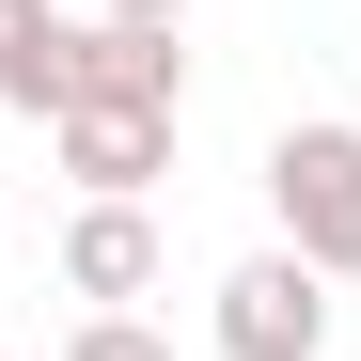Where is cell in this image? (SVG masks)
<instances>
[{"label": "cell", "instance_id": "cell-1", "mask_svg": "<svg viewBox=\"0 0 361 361\" xmlns=\"http://www.w3.org/2000/svg\"><path fill=\"white\" fill-rule=\"evenodd\" d=\"M267 220H283V252L314 283H361V126L345 110H298L267 142Z\"/></svg>", "mask_w": 361, "mask_h": 361}, {"label": "cell", "instance_id": "cell-2", "mask_svg": "<svg viewBox=\"0 0 361 361\" xmlns=\"http://www.w3.org/2000/svg\"><path fill=\"white\" fill-rule=\"evenodd\" d=\"M204 330H220V361H330V283L267 235V252H235L204 283Z\"/></svg>", "mask_w": 361, "mask_h": 361}, {"label": "cell", "instance_id": "cell-3", "mask_svg": "<svg viewBox=\"0 0 361 361\" xmlns=\"http://www.w3.org/2000/svg\"><path fill=\"white\" fill-rule=\"evenodd\" d=\"M47 157L79 173V204H142L173 173V110H47Z\"/></svg>", "mask_w": 361, "mask_h": 361}, {"label": "cell", "instance_id": "cell-4", "mask_svg": "<svg viewBox=\"0 0 361 361\" xmlns=\"http://www.w3.org/2000/svg\"><path fill=\"white\" fill-rule=\"evenodd\" d=\"M63 298L142 314V298H157V220H142V204H79V220H63Z\"/></svg>", "mask_w": 361, "mask_h": 361}, {"label": "cell", "instance_id": "cell-5", "mask_svg": "<svg viewBox=\"0 0 361 361\" xmlns=\"http://www.w3.org/2000/svg\"><path fill=\"white\" fill-rule=\"evenodd\" d=\"M63 361H173V330H142V314H79Z\"/></svg>", "mask_w": 361, "mask_h": 361}, {"label": "cell", "instance_id": "cell-6", "mask_svg": "<svg viewBox=\"0 0 361 361\" xmlns=\"http://www.w3.org/2000/svg\"><path fill=\"white\" fill-rule=\"evenodd\" d=\"M47 16H63V0H0V79H16L32 47H47Z\"/></svg>", "mask_w": 361, "mask_h": 361}, {"label": "cell", "instance_id": "cell-7", "mask_svg": "<svg viewBox=\"0 0 361 361\" xmlns=\"http://www.w3.org/2000/svg\"><path fill=\"white\" fill-rule=\"evenodd\" d=\"M94 16H126V32H189V0H94Z\"/></svg>", "mask_w": 361, "mask_h": 361}]
</instances>
